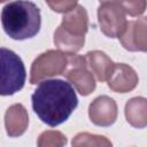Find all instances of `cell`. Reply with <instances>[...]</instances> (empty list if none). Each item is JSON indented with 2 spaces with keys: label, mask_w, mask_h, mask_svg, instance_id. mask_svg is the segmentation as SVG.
Returning a JSON list of instances; mask_svg holds the SVG:
<instances>
[{
  "label": "cell",
  "mask_w": 147,
  "mask_h": 147,
  "mask_svg": "<svg viewBox=\"0 0 147 147\" xmlns=\"http://www.w3.org/2000/svg\"><path fill=\"white\" fill-rule=\"evenodd\" d=\"M118 110L115 100L108 95L95 98L88 107V117L94 125L110 126L117 119Z\"/></svg>",
  "instance_id": "9c48e42d"
},
{
  "label": "cell",
  "mask_w": 147,
  "mask_h": 147,
  "mask_svg": "<svg viewBox=\"0 0 147 147\" xmlns=\"http://www.w3.org/2000/svg\"><path fill=\"white\" fill-rule=\"evenodd\" d=\"M139 78L136 70L125 63H115V68L107 80L108 87L116 93H127L134 90Z\"/></svg>",
  "instance_id": "30bf717a"
},
{
  "label": "cell",
  "mask_w": 147,
  "mask_h": 147,
  "mask_svg": "<svg viewBox=\"0 0 147 147\" xmlns=\"http://www.w3.org/2000/svg\"><path fill=\"white\" fill-rule=\"evenodd\" d=\"M118 39L129 52H147V16L129 21Z\"/></svg>",
  "instance_id": "ba28073f"
},
{
  "label": "cell",
  "mask_w": 147,
  "mask_h": 147,
  "mask_svg": "<svg viewBox=\"0 0 147 147\" xmlns=\"http://www.w3.org/2000/svg\"><path fill=\"white\" fill-rule=\"evenodd\" d=\"M0 1H1V2H5V1H7V0H0Z\"/></svg>",
  "instance_id": "ac0fdd59"
},
{
  "label": "cell",
  "mask_w": 147,
  "mask_h": 147,
  "mask_svg": "<svg viewBox=\"0 0 147 147\" xmlns=\"http://www.w3.org/2000/svg\"><path fill=\"white\" fill-rule=\"evenodd\" d=\"M26 78L22 59L13 51L1 48V95H13L23 88Z\"/></svg>",
  "instance_id": "277c9868"
},
{
  "label": "cell",
  "mask_w": 147,
  "mask_h": 147,
  "mask_svg": "<svg viewBox=\"0 0 147 147\" xmlns=\"http://www.w3.org/2000/svg\"><path fill=\"white\" fill-rule=\"evenodd\" d=\"M63 76L84 96L91 94L96 86L94 75L90 70L85 56L77 54H68V65Z\"/></svg>",
  "instance_id": "8992f818"
},
{
  "label": "cell",
  "mask_w": 147,
  "mask_h": 147,
  "mask_svg": "<svg viewBox=\"0 0 147 147\" xmlns=\"http://www.w3.org/2000/svg\"><path fill=\"white\" fill-rule=\"evenodd\" d=\"M126 13L117 3L103 2L98 8V22L101 32L108 38H119L126 25Z\"/></svg>",
  "instance_id": "52a82bcc"
},
{
  "label": "cell",
  "mask_w": 147,
  "mask_h": 147,
  "mask_svg": "<svg viewBox=\"0 0 147 147\" xmlns=\"http://www.w3.org/2000/svg\"><path fill=\"white\" fill-rule=\"evenodd\" d=\"M29 125V115L22 103L11 105L5 114V127L9 137L22 136Z\"/></svg>",
  "instance_id": "8fae6325"
},
{
  "label": "cell",
  "mask_w": 147,
  "mask_h": 147,
  "mask_svg": "<svg viewBox=\"0 0 147 147\" xmlns=\"http://www.w3.org/2000/svg\"><path fill=\"white\" fill-rule=\"evenodd\" d=\"M87 65L94 77L99 82H106L110 77L115 63L111 61V59L101 51H91L87 52L85 55Z\"/></svg>",
  "instance_id": "7c38bea8"
},
{
  "label": "cell",
  "mask_w": 147,
  "mask_h": 147,
  "mask_svg": "<svg viewBox=\"0 0 147 147\" xmlns=\"http://www.w3.org/2000/svg\"><path fill=\"white\" fill-rule=\"evenodd\" d=\"M45 1L53 11L61 14H65L67 11L74 9L78 2V0H45Z\"/></svg>",
  "instance_id": "e0dca14e"
},
{
  "label": "cell",
  "mask_w": 147,
  "mask_h": 147,
  "mask_svg": "<svg viewBox=\"0 0 147 147\" xmlns=\"http://www.w3.org/2000/svg\"><path fill=\"white\" fill-rule=\"evenodd\" d=\"M126 122L136 127L144 129L147 126V99L144 96H134L127 100L124 108Z\"/></svg>",
  "instance_id": "4fadbf2b"
},
{
  "label": "cell",
  "mask_w": 147,
  "mask_h": 147,
  "mask_svg": "<svg viewBox=\"0 0 147 147\" xmlns=\"http://www.w3.org/2000/svg\"><path fill=\"white\" fill-rule=\"evenodd\" d=\"M68 65V54L48 49L39 54L31 64L30 70V84L34 85L49 77L63 75Z\"/></svg>",
  "instance_id": "5b68a950"
},
{
  "label": "cell",
  "mask_w": 147,
  "mask_h": 147,
  "mask_svg": "<svg viewBox=\"0 0 147 147\" xmlns=\"http://www.w3.org/2000/svg\"><path fill=\"white\" fill-rule=\"evenodd\" d=\"M100 3L113 2L119 5L127 15L134 17L140 16L147 8V0H99Z\"/></svg>",
  "instance_id": "9a60e30c"
},
{
  "label": "cell",
  "mask_w": 147,
  "mask_h": 147,
  "mask_svg": "<svg viewBox=\"0 0 147 147\" xmlns=\"http://www.w3.org/2000/svg\"><path fill=\"white\" fill-rule=\"evenodd\" d=\"M74 147H84V146H98V147H108L111 146V141L105 136L91 134L87 132H80L76 134L71 141Z\"/></svg>",
  "instance_id": "5bb4252c"
},
{
  "label": "cell",
  "mask_w": 147,
  "mask_h": 147,
  "mask_svg": "<svg viewBox=\"0 0 147 147\" xmlns=\"http://www.w3.org/2000/svg\"><path fill=\"white\" fill-rule=\"evenodd\" d=\"M3 31L15 40L34 37L41 25L40 9L29 0H15L7 3L1 11Z\"/></svg>",
  "instance_id": "7a4b0ae2"
},
{
  "label": "cell",
  "mask_w": 147,
  "mask_h": 147,
  "mask_svg": "<svg viewBox=\"0 0 147 147\" xmlns=\"http://www.w3.org/2000/svg\"><path fill=\"white\" fill-rule=\"evenodd\" d=\"M34 114L51 127L64 123L78 105L75 88L62 79H45L31 95Z\"/></svg>",
  "instance_id": "6da1fadb"
},
{
  "label": "cell",
  "mask_w": 147,
  "mask_h": 147,
  "mask_svg": "<svg viewBox=\"0 0 147 147\" xmlns=\"http://www.w3.org/2000/svg\"><path fill=\"white\" fill-rule=\"evenodd\" d=\"M87 30V11L83 6L77 5L63 15L61 24L54 32V44L59 51L65 54H76L85 44Z\"/></svg>",
  "instance_id": "3957f363"
},
{
  "label": "cell",
  "mask_w": 147,
  "mask_h": 147,
  "mask_svg": "<svg viewBox=\"0 0 147 147\" xmlns=\"http://www.w3.org/2000/svg\"><path fill=\"white\" fill-rule=\"evenodd\" d=\"M67 144V137L60 131H44L39 138L37 145L39 147H61Z\"/></svg>",
  "instance_id": "2e32d148"
}]
</instances>
